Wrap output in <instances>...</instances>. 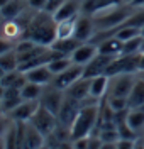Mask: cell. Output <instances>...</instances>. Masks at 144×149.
Masks as SVG:
<instances>
[{
  "mask_svg": "<svg viewBox=\"0 0 144 149\" xmlns=\"http://www.w3.org/2000/svg\"><path fill=\"white\" fill-rule=\"evenodd\" d=\"M100 107H102V100H95L92 97L83 100L81 109L78 110L75 120L70 125L71 141L80 139V137H88L93 132H97L98 119H100Z\"/></svg>",
  "mask_w": 144,
  "mask_h": 149,
  "instance_id": "cell-1",
  "label": "cell"
},
{
  "mask_svg": "<svg viewBox=\"0 0 144 149\" xmlns=\"http://www.w3.org/2000/svg\"><path fill=\"white\" fill-rule=\"evenodd\" d=\"M56 26L58 20L54 14L48 10H38L26 29L24 39H31L41 46H53L56 41Z\"/></svg>",
  "mask_w": 144,
  "mask_h": 149,
  "instance_id": "cell-2",
  "label": "cell"
},
{
  "mask_svg": "<svg viewBox=\"0 0 144 149\" xmlns=\"http://www.w3.org/2000/svg\"><path fill=\"white\" fill-rule=\"evenodd\" d=\"M137 73H119L112 74L109 81V90H107L105 98H114V97H122L127 98L136 83Z\"/></svg>",
  "mask_w": 144,
  "mask_h": 149,
  "instance_id": "cell-3",
  "label": "cell"
},
{
  "mask_svg": "<svg viewBox=\"0 0 144 149\" xmlns=\"http://www.w3.org/2000/svg\"><path fill=\"white\" fill-rule=\"evenodd\" d=\"M141 70V53L136 54H119L110 63L107 73L109 76L119 73H139Z\"/></svg>",
  "mask_w": 144,
  "mask_h": 149,
  "instance_id": "cell-4",
  "label": "cell"
},
{
  "mask_svg": "<svg viewBox=\"0 0 144 149\" xmlns=\"http://www.w3.org/2000/svg\"><path fill=\"white\" fill-rule=\"evenodd\" d=\"M29 122H31L38 130H41L46 137H49V136L56 130L58 124H59V122H58V115L56 113H53L51 110H48V109L42 107L41 103H39L36 113L32 115V119H31Z\"/></svg>",
  "mask_w": 144,
  "mask_h": 149,
  "instance_id": "cell-5",
  "label": "cell"
},
{
  "mask_svg": "<svg viewBox=\"0 0 144 149\" xmlns=\"http://www.w3.org/2000/svg\"><path fill=\"white\" fill-rule=\"evenodd\" d=\"M65 90H61V88H58L54 86L53 83L46 85L44 88H42V93H41V98H39V103L42 105V107H46L48 110H51L53 113H56L59 112L61 109V105L65 102Z\"/></svg>",
  "mask_w": 144,
  "mask_h": 149,
  "instance_id": "cell-6",
  "label": "cell"
},
{
  "mask_svg": "<svg viewBox=\"0 0 144 149\" xmlns=\"http://www.w3.org/2000/svg\"><path fill=\"white\" fill-rule=\"evenodd\" d=\"M46 144H48V137L41 130L36 129L31 122H26L19 149H41V148H44Z\"/></svg>",
  "mask_w": 144,
  "mask_h": 149,
  "instance_id": "cell-7",
  "label": "cell"
},
{
  "mask_svg": "<svg viewBox=\"0 0 144 149\" xmlns=\"http://www.w3.org/2000/svg\"><path fill=\"white\" fill-rule=\"evenodd\" d=\"M83 74H85V66L73 63V65L70 66V68H66L65 71L54 74L53 85L58 86V88H61V90H66V88H70L75 81H78L80 78H83Z\"/></svg>",
  "mask_w": 144,
  "mask_h": 149,
  "instance_id": "cell-8",
  "label": "cell"
},
{
  "mask_svg": "<svg viewBox=\"0 0 144 149\" xmlns=\"http://www.w3.org/2000/svg\"><path fill=\"white\" fill-rule=\"evenodd\" d=\"M97 34L95 20L92 15L88 14H80L77 17V27H75V39H78L80 42H90Z\"/></svg>",
  "mask_w": 144,
  "mask_h": 149,
  "instance_id": "cell-9",
  "label": "cell"
},
{
  "mask_svg": "<svg viewBox=\"0 0 144 149\" xmlns=\"http://www.w3.org/2000/svg\"><path fill=\"white\" fill-rule=\"evenodd\" d=\"M81 103L83 102H80V100H77V98L70 97V95H65V102H63L61 109H59V112H58V122H59L61 125L70 127L71 122L75 120L78 110L81 109Z\"/></svg>",
  "mask_w": 144,
  "mask_h": 149,
  "instance_id": "cell-10",
  "label": "cell"
},
{
  "mask_svg": "<svg viewBox=\"0 0 144 149\" xmlns=\"http://www.w3.org/2000/svg\"><path fill=\"white\" fill-rule=\"evenodd\" d=\"M115 56L112 54H104V53H98V54L85 66V78H95L98 74H105L107 70H109V66L110 63L114 61Z\"/></svg>",
  "mask_w": 144,
  "mask_h": 149,
  "instance_id": "cell-11",
  "label": "cell"
},
{
  "mask_svg": "<svg viewBox=\"0 0 144 149\" xmlns=\"http://www.w3.org/2000/svg\"><path fill=\"white\" fill-rule=\"evenodd\" d=\"M39 107V100H22V102L9 113V117L15 122H29Z\"/></svg>",
  "mask_w": 144,
  "mask_h": 149,
  "instance_id": "cell-12",
  "label": "cell"
},
{
  "mask_svg": "<svg viewBox=\"0 0 144 149\" xmlns=\"http://www.w3.org/2000/svg\"><path fill=\"white\" fill-rule=\"evenodd\" d=\"M97 54H98V46H97V44H93V42H81V44L70 54V58H71L73 63L86 66Z\"/></svg>",
  "mask_w": 144,
  "mask_h": 149,
  "instance_id": "cell-13",
  "label": "cell"
},
{
  "mask_svg": "<svg viewBox=\"0 0 144 149\" xmlns=\"http://www.w3.org/2000/svg\"><path fill=\"white\" fill-rule=\"evenodd\" d=\"M24 73H26L29 81L42 85V86L53 83V80H54V73L51 71V68L48 65H41V66H36V68H31V70L24 71Z\"/></svg>",
  "mask_w": 144,
  "mask_h": 149,
  "instance_id": "cell-14",
  "label": "cell"
},
{
  "mask_svg": "<svg viewBox=\"0 0 144 149\" xmlns=\"http://www.w3.org/2000/svg\"><path fill=\"white\" fill-rule=\"evenodd\" d=\"M29 9L27 0H9L5 5L0 7L2 19H17Z\"/></svg>",
  "mask_w": 144,
  "mask_h": 149,
  "instance_id": "cell-15",
  "label": "cell"
},
{
  "mask_svg": "<svg viewBox=\"0 0 144 149\" xmlns=\"http://www.w3.org/2000/svg\"><path fill=\"white\" fill-rule=\"evenodd\" d=\"M90 83H92V78H85L83 76L78 81H75L70 88H66L65 92H66V95L77 98L80 102H83V100H86L90 97Z\"/></svg>",
  "mask_w": 144,
  "mask_h": 149,
  "instance_id": "cell-16",
  "label": "cell"
},
{
  "mask_svg": "<svg viewBox=\"0 0 144 149\" xmlns=\"http://www.w3.org/2000/svg\"><path fill=\"white\" fill-rule=\"evenodd\" d=\"M109 81H110V76L109 74H98L95 78H92V83H90V97L95 98V100H104L107 97Z\"/></svg>",
  "mask_w": 144,
  "mask_h": 149,
  "instance_id": "cell-17",
  "label": "cell"
},
{
  "mask_svg": "<svg viewBox=\"0 0 144 149\" xmlns=\"http://www.w3.org/2000/svg\"><path fill=\"white\" fill-rule=\"evenodd\" d=\"M127 100H129V109H141L144 105V78L139 73Z\"/></svg>",
  "mask_w": 144,
  "mask_h": 149,
  "instance_id": "cell-18",
  "label": "cell"
},
{
  "mask_svg": "<svg viewBox=\"0 0 144 149\" xmlns=\"http://www.w3.org/2000/svg\"><path fill=\"white\" fill-rule=\"evenodd\" d=\"M97 46H98V53L119 56V54H122V46H124V42H122L119 37H115L114 34H112V36H107L105 39H102Z\"/></svg>",
  "mask_w": 144,
  "mask_h": 149,
  "instance_id": "cell-19",
  "label": "cell"
},
{
  "mask_svg": "<svg viewBox=\"0 0 144 149\" xmlns=\"http://www.w3.org/2000/svg\"><path fill=\"white\" fill-rule=\"evenodd\" d=\"M0 68H2V73H9V71L20 70L19 54H17L15 47H14V49H9V51L0 53Z\"/></svg>",
  "mask_w": 144,
  "mask_h": 149,
  "instance_id": "cell-20",
  "label": "cell"
},
{
  "mask_svg": "<svg viewBox=\"0 0 144 149\" xmlns=\"http://www.w3.org/2000/svg\"><path fill=\"white\" fill-rule=\"evenodd\" d=\"M80 14H81V0H66L54 14V17L56 20H63V19L78 17Z\"/></svg>",
  "mask_w": 144,
  "mask_h": 149,
  "instance_id": "cell-21",
  "label": "cell"
},
{
  "mask_svg": "<svg viewBox=\"0 0 144 149\" xmlns=\"http://www.w3.org/2000/svg\"><path fill=\"white\" fill-rule=\"evenodd\" d=\"M75 27H77V17L58 20L56 39H70V37H73L75 36Z\"/></svg>",
  "mask_w": 144,
  "mask_h": 149,
  "instance_id": "cell-22",
  "label": "cell"
},
{
  "mask_svg": "<svg viewBox=\"0 0 144 149\" xmlns=\"http://www.w3.org/2000/svg\"><path fill=\"white\" fill-rule=\"evenodd\" d=\"M127 124H129V125L132 127V130L139 136L144 130V110L143 109H129Z\"/></svg>",
  "mask_w": 144,
  "mask_h": 149,
  "instance_id": "cell-23",
  "label": "cell"
},
{
  "mask_svg": "<svg viewBox=\"0 0 144 149\" xmlns=\"http://www.w3.org/2000/svg\"><path fill=\"white\" fill-rule=\"evenodd\" d=\"M110 5H114L112 0H83L81 2V12L88 14V15H93L97 12L110 7Z\"/></svg>",
  "mask_w": 144,
  "mask_h": 149,
  "instance_id": "cell-24",
  "label": "cell"
},
{
  "mask_svg": "<svg viewBox=\"0 0 144 149\" xmlns=\"http://www.w3.org/2000/svg\"><path fill=\"white\" fill-rule=\"evenodd\" d=\"M81 42L78 41V39H75V37H70V39H56L54 42H53V46L56 51H59V53H65V54H71L75 49H77L78 46H80Z\"/></svg>",
  "mask_w": 144,
  "mask_h": 149,
  "instance_id": "cell-25",
  "label": "cell"
},
{
  "mask_svg": "<svg viewBox=\"0 0 144 149\" xmlns=\"http://www.w3.org/2000/svg\"><path fill=\"white\" fill-rule=\"evenodd\" d=\"M42 85L32 83V81H27V83L22 86L20 90V95L24 100H39L41 98V93H42Z\"/></svg>",
  "mask_w": 144,
  "mask_h": 149,
  "instance_id": "cell-26",
  "label": "cell"
},
{
  "mask_svg": "<svg viewBox=\"0 0 144 149\" xmlns=\"http://www.w3.org/2000/svg\"><path fill=\"white\" fill-rule=\"evenodd\" d=\"M22 100L24 98L20 95H15V97H0V110H2V115H9Z\"/></svg>",
  "mask_w": 144,
  "mask_h": 149,
  "instance_id": "cell-27",
  "label": "cell"
},
{
  "mask_svg": "<svg viewBox=\"0 0 144 149\" xmlns=\"http://www.w3.org/2000/svg\"><path fill=\"white\" fill-rule=\"evenodd\" d=\"M143 44H144L143 34L134 37V39H129V41H125L124 46H122V54H136V53H141L143 51Z\"/></svg>",
  "mask_w": 144,
  "mask_h": 149,
  "instance_id": "cell-28",
  "label": "cell"
},
{
  "mask_svg": "<svg viewBox=\"0 0 144 149\" xmlns=\"http://www.w3.org/2000/svg\"><path fill=\"white\" fill-rule=\"evenodd\" d=\"M114 36L119 37L122 42H125V41H129V39H134V37L141 36V29L132 27V26H120V27L114 32Z\"/></svg>",
  "mask_w": 144,
  "mask_h": 149,
  "instance_id": "cell-29",
  "label": "cell"
},
{
  "mask_svg": "<svg viewBox=\"0 0 144 149\" xmlns=\"http://www.w3.org/2000/svg\"><path fill=\"white\" fill-rule=\"evenodd\" d=\"M71 65H73V61H71V58H70V56H59V58H54L53 61H49V63H48V66L51 68V71H53L54 74L65 71V70L70 68Z\"/></svg>",
  "mask_w": 144,
  "mask_h": 149,
  "instance_id": "cell-30",
  "label": "cell"
},
{
  "mask_svg": "<svg viewBox=\"0 0 144 149\" xmlns=\"http://www.w3.org/2000/svg\"><path fill=\"white\" fill-rule=\"evenodd\" d=\"M97 134H98V137L104 141V142H112V144H115L117 141L120 139V136H119V130H117V127H114V129H107V127H98V129H97Z\"/></svg>",
  "mask_w": 144,
  "mask_h": 149,
  "instance_id": "cell-31",
  "label": "cell"
},
{
  "mask_svg": "<svg viewBox=\"0 0 144 149\" xmlns=\"http://www.w3.org/2000/svg\"><path fill=\"white\" fill-rule=\"evenodd\" d=\"M22 71L20 70H15V71H9V73H2V78H0V86L5 88V86H12V85L17 81Z\"/></svg>",
  "mask_w": 144,
  "mask_h": 149,
  "instance_id": "cell-32",
  "label": "cell"
},
{
  "mask_svg": "<svg viewBox=\"0 0 144 149\" xmlns=\"http://www.w3.org/2000/svg\"><path fill=\"white\" fill-rule=\"evenodd\" d=\"M105 100H107V103H109L115 112L129 109V100H127V98H122V97H114V98H105Z\"/></svg>",
  "mask_w": 144,
  "mask_h": 149,
  "instance_id": "cell-33",
  "label": "cell"
},
{
  "mask_svg": "<svg viewBox=\"0 0 144 149\" xmlns=\"http://www.w3.org/2000/svg\"><path fill=\"white\" fill-rule=\"evenodd\" d=\"M66 0H48V5H46V9L48 12H51V14H56L58 10H59V7L65 3Z\"/></svg>",
  "mask_w": 144,
  "mask_h": 149,
  "instance_id": "cell-34",
  "label": "cell"
},
{
  "mask_svg": "<svg viewBox=\"0 0 144 149\" xmlns=\"http://www.w3.org/2000/svg\"><path fill=\"white\" fill-rule=\"evenodd\" d=\"M136 139H119L117 141V149H134Z\"/></svg>",
  "mask_w": 144,
  "mask_h": 149,
  "instance_id": "cell-35",
  "label": "cell"
},
{
  "mask_svg": "<svg viewBox=\"0 0 144 149\" xmlns=\"http://www.w3.org/2000/svg\"><path fill=\"white\" fill-rule=\"evenodd\" d=\"M29 7L34 10H44L46 5H48V0H27Z\"/></svg>",
  "mask_w": 144,
  "mask_h": 149,
  "instance_id": "cell-36",
  "label": "cell"
},
{
  "mask_svg": "<svg viewBox=\"0 0 144 149\" xmlns=\"http://www.w3.org/2000/svg\"><path fill=\"white\" fill-rule=\"evenodd\" d=\"M88 142H90V136H88V137H80V139L73 141L75 149H88Z\"/></svg>",
  "mask_w": 144,
  "mask_h": 149,
  "instance_id": "cell-37",
  "label": "cell"
},
{
  "mask_svg": "<svg viewBox=\"0 0 144 149\" xmlns=\"http://www.w3.org/2000/svg\"><path fill=\"white\" fill-rule=\"evenodd\" d=\"M56 149H75V144H73V141L68 139V141H63V142H59L54 146Z\"/></svg>",
  "mask_w": 144,
  "mask_h": 149,
  "instance_id": "cell-38",
  "label": "cell"
},
{
  "mask_svg": "<svg viewBox=\"0 0 144 149\" xmlns=\"http://www.w3.org/2000/svg\"><path fill=\"white\" fill-rule=\"evenodd\" d=\"M134 149H144V141L141 137H137L134 142Z\"/></svg>",
  "mask_w": 144,
  "mask_h": 149,
  "instance_id": "cell-39",
  "label": "cell"
},
{
  "mask_svg": "<svg viewBox=\"0 0 144 149\" xmlns=\"http://www.w3.org/2000/svg\"><path fill=\"white\" fill-rule=\"evenodd\" d=\"M131 5H132V7H136V9H141V7H144V0H134Z\"/></svg>",
  "mask_w": 144,
  "mask_h": 149,
  "instance_id": "cell-40",
  "label": "cell"
},
{
  "mask_svg": "<svg viewBox=\"0 0 144 149\" xmlns=\"http://www.w3.org/2000/svg\"><path fill=\"white\" fill-rule=\"evenodd\" d=\"M117 144V142H115ZM115 144H112V142H104V146H102V149H117V146Z\"/></svg>",
  "mask_w": 144,
  "mask_h": 149,
  "instance_id": "cell-41",
  "label": "cell"
},
{
  "mask_svg": "<svg viewBox=\"0 0 144 149\" xmlns=\"http://www.w3.org/2000/svg\"><path fill=\"white\" fill-rule=\"evenodd\" d=\"M139 71H144V49L141 51V70Z\"/></svg>",
  "mask_w": 144,
  "mask_h": 149,
  "instance_id": "cell-42",
  "label": "cell"
},
{
  "mask_svg": "<svg viewBox=\"0 0 144 149\" xmlns=\"http://www.w3.org/2000/svg\"><path fill=\"white\" fill-rule=\"evenodd\" d=\"M115 5H122V3H125V0H112Z\"/></svg>",
  "mask_w": 144,
  "mask_h": 149,
  "instance_id": "cell-43",
  "label": "cell"
},
{
  "mask_svg": "<svg viewBox=\"0 0 144 149\" xmlns=\"http://www.w3.org/2000/svg\"><path fill=\"white\" fill-rule=\"evenodd\" d=\"M139 137H141V139L144 141V130H143V132H141V134H139Z\"/></svg>",
  "mask_w": 144,
  "mask_h": 149,
  "instance_id": "cell-44",
  "label": "cell"
},
{
  "mask_svg": "<svg viewBox=\"0 0 144 149\" xmlns=\"http://www.w3.org/2000/svg\"><path fill=\"white\" fill-rule=\"evenodd\" d=\"M51 148V146H49V144H46V146H44V148H41V149H49Z\"/></svg>",
  "mask_w": 144,
  "mask_h": 149,
  "instance_id": "cell-45",
  "label": "cell"
},
{
  "mask_svg": "<svg viewBox=\"0 0 144 149\" xmlns=\"http://www.w3.org/2000/svg\"><path fill=\"white\" fill-rule=\"evenodd\" d=\"M132 2H134V0H125V3H132Z\"/></svg>",
  "mask_w": 144,
  "mask_h": 149,
  "instance_id": "cell-46",
  "label": "cell"
},
{
  "mask_svg": "<svg viewBox=\"0 0 144 149\" xmlns=\"http://www.w3.org/2000/svg\"><path fill=\"white\" fill-rule=\"evenodd\" d=\"M141 34H143V37H144V27H143V29H141Z\"/></svg>",
  "mask_w": 144,
  "mask_h": 149,
  "instance_id": "cell-47",
  "label": "cell"
},
{
  "mask_svg": "<svg viewBox=\"0 0 144 149\" xmlns=\"http://www.w3.org/2000/svg\"><path fill=\"white\" fill-rule=\"evenodd\" d=\"M143 49H144V44H143Z\"/></svg>",
  "mask_w": 144,
  "mask_h": 149,
  "instance_id": "cell-48",
  "label": "cell"
},
{
  "mask_svg": "<svg viewBox=\"0 0 144 149\" xmlns=\"http://www.w3.org/2000/svg\"><path fill=\"white\" fill-rule=\"evenodd\" d=\"M81 2H83V0H81Z\"/></svg>",
  "mask_w": 144,
  "mask_h": 149,
  "instance_id": "cell-49",
  "label": "cell"
}]
</instances>
